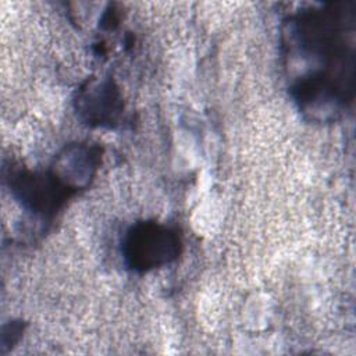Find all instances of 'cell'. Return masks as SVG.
Listing matches in <instances>:
<instances>
[{
    "label": "cell",
    "instance_id": "6da1fadb",
    "mask_svg": "<svg viewBox=\"0 0 356 356\" xmlns=\"http://www.w3.org/2000/svg\"><path fill=\"white\" fill-rule=\"evenodd\" d=\"M178 252V239L167 228L145 224L128 239V259L135 268H152L171 261Z\"/></svg>",
    "mask_w": 356,
    "mask_h": 356
}]
</instances>
